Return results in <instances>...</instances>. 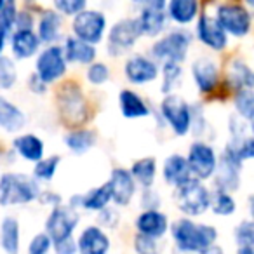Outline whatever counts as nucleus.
Masks as SVG:
<instances>
[{
  "label": "nucleus",
  "mask_w": 254,
  "mask_h": 254,
  "mask_svg": "<svg viewBox=\"0 0 254 254\" xmlns=\"http://www.w3.org/2000/svg\"><path fill=\"white\" fill-rule=\"evenodd\" d=\"M187 160L190 166L191 176L205 183L207 180L214 178L219 155L211 143L204 141V139H193L188 146Z\"/></svg>",
  "instance_id": "obj_12"
},
{
  "label": "nucleus",
  "mask_w": 254,
  "mask_h": 254,
  "mask_svg": "<svg viewBox=\"0 0 254 254\" xmlns=\"http://www.w3.org/2000/svg\"><path fill=\"white\" fill-rule=\"evenodd\" d=\"M247 212H249L251 221H254V193H251L247 198Z\"/></svg>",
  "instance_id": "obj_53"
},
{
  "label": "nucleus",
  "mask_w": 254,
  "mask_h": 254,
  "mask_svg": "<svg viewBox=\"0 0 254 254\" xmlns=\"http://www.w3.org/2000/svg\"><path fill=\"white\" fill-rule=\"evenodd\" d=\"M226 84L228 87L240 91V89H253L254 91V68L240 58H233L226 68Z\"/></svg>",
  "instance_id": "obj_31"
},
{
  "label": "nucleus",
  "mask_w": 254,
  "mask_h": 254,
  "mask_svg": "<svg viewBox=\"0 0 254 254\" xmlns=\"http://www.w3.org/2000/svg\"><path fill=\"white\" fill-rule=\"evenodd\" d=\"M63 143L68 152H71L73 155H84L98 143V134L91 127H77V129H70L63 136Z\"/></svg>",
  "instance_id": "obj_32"
},
{
  "label": "nucleus",
  "mask_w": 254,
  "mask_h": 254,
  "mask_svg": "<svg viewBox=\"0 0 254 254\" xmlns=\"http://www.w3.org/2000/svg\"><path fill=\"white\" fill-rule=\"evenodd\" d=\"M190 75L193 85L200 94H212L219 87L221 82V68L219 63L212 56H202L195 58L190 64Z\"/></svg>",
  "instance_id": "obj_16"
},
{
  "label": "nucleus",
  "mask_w": 254,
  "mask_h": 254,
  "mask_svg": "<svg viewBox=\"0 0 254 254\" xmlns=\"http://www.w3.org/2000/svg\"><path fill=\"white\" fill-rule=\"evenodd\" d=\"M143 39L141 26L136 16H126L113 23L106 33V53L110 58H120L132 51Z\"/></svg>",
  "instance_id": "obj_8"
},
{
  "label": "nucleus",
  "mask_w": 254,
  "mask_h": 254,
  "mask_svg": "<svg viewBox=\"0 0 254 254\" xmlns=\"http://www.w3.org/2000/svg\"><path fill=\"white\" fill-rule=\"evenodd\" d=\"M160 174H162L164 183L173 188V190L193 178L191 176L190 166H188L187 155H181V153H171V155H167L162 162V167H160Z\"/></svg>",
  "instance_id": "obj_24"
},
{
  "label": "nucleus",
  "mask_w": 254,
  "mask_h": 254,
  "mask_svg": "<svg viewBox=\"0 0 254 254\" xmlns=\"http://www.w3.org/2000/svg\"><path fill=\"white\" fill-rule=\"evenodd\" d=\"M173 254H190V253H180V251L174 249V251H173ZM200 254H223V251H221V247L214 246V247H212V249L205 251V253H200Z\"/></svg>",
  "instance_id": "obj_54"
},
{
  "label": "nucleus",
  "mask_w": 254,
  "mask_h": 254,
  "mask_svg": "<svg viewBox=\"0 0 254 254\" xmlns=\"http://www.w3.org/2000/svg\"><path fill=\"white\" fill-rule=\"evenodd\" d=\"M110 75H112V71L105 61H94L85 70V80L94 87H101L110 80Z\"/></svg>",
  "instance_id": "obj_40"
},
{
  "label": "nucleus",
  "mask_w": 254,
  "mask_h": 254,
  "mask_svg": "<svg viewBox=\"0 0 254 254\" xmlns=\"http://www.w3.org/2000/svg\"><path fill=\"white\" fill-rule=\"evenodd\" d=\"M96 225L101 226L103 230H115L120 225V211L117 207L108 205L106 209H103L101 212H98V218H96Z\"/></svg>",
  "instance_id": "obj_47"
},
{
  "label": "nucleus",
  "mask_w": 254,
  "mask_h": 254,
  "mask_svg": "<svg viewBox=\"0 0 254 254\" xmlns=\"http://www.w3.org/2000/svg\"><path fill=\"white\" fill-rule=\"evenodd\" d=\"M106 181L112 188V202L117 207H126L134 200L138 185L127 167H113Z\"/></svg>",
  "instance_id": "obj_18"
},
{
  "label": "nucleus",
  "mask_w": 254,
  "mask_h": 254,
  "mask_svg": "<svg viewBox=\"0 0 254 254\" xmlns=\"http://www.w3.org/2000/svg\"><path fill=\"white\" fill-rule=\"evenodd\" d=\"M171 239H173L174 249L180 253L200 254L218 246L219 232L214 225L195 221L191 218L174 219L171 223Z\"/></svg>",
  "instance_id": "obj_1"
},
{
  "label": "nucleus",
  "mask_w": 254,
  "mask_h": 254,
  "mask_svg": "<svg viewBox=\"0 0 254 254\" xmlns=\"http://www.w3.org/2000/svg\"><path fill=\"white\" fill-rule=\"evenodd\" d=\"M26 89L35 96H44L47 91H49V85H47L35 71H32V73L26 77Z\"/></svg>",
  "instance_id": "obj_50"
},
{
  "label": "nucleus",
  "mask_w": 254,
  "mask_h": 254,
  "mask_svg": "<svg viewBox=\"0 0 254 254\" xmlns=\"http://www.w3.org/2000/svg\"><path fill=\"white\" fill-rule=\"evenodd\" d=\"M173 200L176 204L178 211L185 218H198L204 216L207 211H211L212 202V190L202 181L191 178L181 187L173 190Z\"/></svg>",
  "instance_id": "obj_5"
},
{
  "label": "nucleus",
  "mask_w": 254,
  "mask_h": 254,
  "mask_svg": "<svg viewBox=\"0 0 254 254\" xmlns=\"http://www.w3.org/2000/svg\"><path fill=\"white\" fill-rule=\"evenodd\" d=\"M233 242L237 247H253L254 249V221L242 219L233 228Z\"/></svg>",
  "instance_id": "obj_41"
},
{
  "label": "nucleus",
  "mask_w": 254,
  "mask_h": 254,
  "mask_svg": "<svg viewBox=\"0 0 254 254\" xmlns=\"http://www.w3.org/2000/svg\"><path fill=\"white\" fill-rule=\"evenodd\" d=\"M39 202L42 205H51V207H56V205L64 204L63 197H61L60 193H56V191H51V190H42Z\"/></svg>",
  "instance_id": "obj_52"
},
{
  "label": "nucleus",
  "mask_w": 254,
  "mask_h": 254,
  "mask_svg": "<svg viewBox=\"0 0 254 254\" xmlns=\"http://www.w3.org/2000/svg\"><path fill=\"white\" fill-rule=\"evenodd\" d=\"M134 228L139 235L162 240L169 232L171 221L164 211H141L134 219Z\"/></svg>",
  "instance_id": "obj_22"
},
{
  "label": "nucleus",
  "mask_w": 254,
  "mask_h": 254,
  "mask_svg": "<svg viewBox=\"0 0 254 254\" xmlns=\"http://www.w3.org/2000/svg\"><path fill=\"white\" fill-rule=\"evenodd\" d=\"M233 108L235 115H239L247 124L254 119V91L253 89H240L233 94Z\"/></svg>",
  "instance_id": "obj_38"
},
{
  "label": "nucleus",
  "mask_w": 254,
  "mask_h": 254,
  "mask_svg": "<svg viewBox=\"0 0 254 254\" xmlns=\"http://www.w3.org/2000/svg\"><path fill=\"white\" fill-rule=\"evenodd\" d=\"M235 146L237 153H239L240 160L246 162V160H254V136H246L240 141H230Z\"/></svg>",
  "instance_id": "obj_49"
},
{
  "label": "nucleus",
  "mask_w": 254,
  "mask_h": 254,
  "mask_svg": "<svg viewBox=\"0 0 254 254\" xmlns=\"http://www.w3.org/2000/svg\"><path fill=\"white\" fill-rule=\"evenodd\" d=\"M40 47H42V42L35 30H14L9 40L11 58L14 61H26L37 58V54L42 51Z\"/></svg>",
  "instance_id": "obj_23"
},
{
  "label": "nucleus",
  "mask_w": 254,
  "mask_h": 254,
  "mask_svg": "<svg viewBox=\"0 0 254 254\" xmlns=\"http://www.w3.org/2000/svg\"><path fill=\"white\" fill-rule=\"evenodd\" d=\"M42 193V185L26 173L5 171L0 174V205H26L39 202Z\"/></svg>",
  "instance_id": "obj_2"
},
{
  "label": "nucleus",
  "mask_w": 254,
  "mask_h": 254,
  "mask_svg": "<svg viewBox=\"0 0 254 254\" xmlns=\"http://www.w3.org/2000/svg\"><path fill=\"white\" fill-rule=\"evenodd\" d=\"M167 2L164 0H146L139 4V11L136 14L141 26L143 37L148 39H159L167 30V14H166Z\"/></svg>",
  "instance_id": "obj_14"
},
{
  "label": "nucleus",
  "mask_w": 254,
  "mask_h": 254,
  "mask_svg": "<svg viewBox=\"0 0 254 254\" xmlns=\"http://www.w3.org/2000/svg\"><path fill=\"white\" fill-rule=\"evenodd\" d=\"M61 164V155H47L44 157L42 160H39L37 164H33V171L32 176L39 181L40 185L42 183H51L56 176L58 169H60Z\"/></svg>",
  "instance_id": "obj_36"
},
{
  "label": "nucleus",
  "mask_w": 254,
  "mask_h": 254,
  "mask_svg": "<svg viewBox=\"0 0 254 254\" xmlns=\"http://www.w3.org/2000/svg\"><path fill=\"white\" fill-rule=\"evenodd\" d=\"M56 106L61 120L70 129L85 127L91 110H89L87 94L75 80H66L58 87Z\"/></svg>",
  "instance_id": "obj_3"
},
{
  "label": "nucleus",
  "mask_w": 254,
  "mask_h": 254,
  "mask_svg": "<svg viewBox=\"0 0 254 254\" xmlns=\"http://www.w3.org/2000/svg\"><path fill=\"white\" fill-rule=\"evenodd\" d=\"M200 2L197 0H169L166 7L167 19L180 28L195 23L200 16Z\"/></svg>",
  "instance_id": "obj_28"
},
{
  "label": "nucleus",
  "mask_w": 254,
  "mask_h": 254,
  "mask_svg": "<svg viewBox=\"0 0 254 254\" xmlns=\"http://www.w3.org/2000/svg\"><path fill=\"white\" fill-rule=\"evenodd\" d=\"M207 119H205V110L200 101L191 103V132L195 139H200V136L207 131Z\"/></svg>",
  "instance_id": "obj_43"
},
{
  "label": "nucleus",
  "mask_w": 254,
  "mask_h": 254,
  "mask_svg": "<svg viewBox=\"0 0 254 254\" xmlns=\"http://www.w3.org/2000/svg\"><path fill=\"white\" fill-rule=\"evenodd\" d=\"M18 4L7 0L5 2V7L0 14V56L4 54L5 47L9 46V40H11L12 32L16 30V16H18Z\"/></svg>",
  "instance_id": "obj_34"
},
{
  "label": "nucleus",
  "mask_w": 254,
  "mask_h": 254,
  "mask_svg": "<svg viewBox=\"0 0 254 254\" xmlns=\"http://www.w3.org/2000/svg\"><path fill=\"white\" fill-rule=\"evenodd\" d=\"M139 205H141L143 211H160V207H162V195H160V191L155 187L146 188L139 195Z\"/></svg>",
  "instance_id": "obj_46"
},
{
  "label": "nucleus",
  "mask_w": 254,
  "mask_h": 254,
  "mask_svg": "<svg viewBox=\"0 0 254 254\" xmlns=\"http://www.w3.org/2000/svg\"><path fill=\"white\" fill-rule=\"evenodd\" d=\"M51 251H53V240L44 230L37 232L26 246V254H51Z\"/></svg>",
  "instance_id": "obj_45"
},
{
  "label": "nucleus",
  "mask_w": 254,
  "mask_h": 254,
  "mask_svg": "<svg viewBox=\"0 0 254 254\" xmlns=\"http://www.w3.org/2000/svg\"><path fill=\"white\" fill-rule=\"evenodd\" d=\"M193 37L202 46L214 53H223L230 44V37L221 28L214 14H209L207 11H202L198 19L195 21Z\"/></svg>",
  "instance_id": "obj_15"
},
{
  "label": "nucleus",
  "mask_w": 254,
  "mask_h": 254,
  "mask_svg": "<svg viewBox=\"0 0 254 254\" xmlns=\"http://www.w3.org/2000/svg\"><path fill=\"white\" fill-rule=\"evenodd\" d=\"M78 254H110L112 239L108 232L98 225H87L77 237Z\"/></svg>",
  "instance_id": "obj_20"
},
{
  "label": "nucleus",
  "mask_w": 254,
  "mask_h": 254,
  "mask_svg": "<svg viewBox=\"0 0 254 254\" xmlns=\"http://www.w3.org/2000/svg\"><path fill=\"white\" fill-rule=\"evenodd\" d=\"M129 171H131L136 185L141 187V190L155 187L157 173H159V164H157L155 157H141V159L134 160Z\"/></svg>",
  "instance_id": "obj_33"
},
{
  "label": "nucleus",
  "mask_w": 254,
  "mask_h": 254,
  "mask_svg": "<svg viewBox=\"0 0 254 254\" xmlns=\"http://www.w3.org/2000/svg\"><path fill=\"white\" fill-rule=\"evenodd\" d=\"M12 148H14L16 155L21 157L26 162L37 164L42 160L44 153H46V141L35 132H23V134L14 136L12 139Z\"/></svg>",
  "instance_id": "obj_27"
},
{
  "label": "nucleus",
  "mask_w": 254,
  "mask_h": 254,
  "mask_svg": "<svg viewBox=\"0 0 254 254\" xmlns=\"http://www.w3.org/2000/svg\"><path fill=\"white\" fill-rule=\"evenodd\" d=\"M71 35L91 46H98L106 39L108 33V19L106 14L99 9L87 7L71 19Z\"/></svg>",
  "instance_id": "obj_10"
},
{
  "label": "nucleus",
  "mask_w": 254,
  "mask_h": 254,
  "mask_svg": "<svg viewBox=\"0 0 254 254\" xmlns=\"http://www.w3.org/2000/svg\"><path fill=\"white\" fill-rule=\"evenodd\" d=\"M89 7L87 0H54L53 9L56 12H60L61 16H68V18L73 19L77 14H80L82 11Z\"/></svg>",
  "instance_id": "obj_42"
},
{
  "label": "nucleus",
  "mask_w": 254,
  "mask_h": 254,
  "mask_svg": "<svg viewBox=\"0 0 254 254\" xmlns=\"http://www.w3.org/2000/svg\"><path fill=\"white\" fill-rule=\"evenodd\" d=\"M28 117L23 112L21 106H18L14 101L0 94V129L11 134H18L26 127Z\"/></svg>",
  "instance_id": "obj_29"
},
{
  "label": "nucleus",
  "mask_w": 254,
  "mask_h": 254,
  "mask_svg": "<svg viewBox=\"0 0 254 254\" xmlns=\"http://www.w3.org/2000/svg\"><path fill=\"white\" fill-rule=\"evenodd\" d=\"M249 131H251V136H254V119L249 122Z\"/></svg>",
  "instance_id": "obj_57"
},
{
  "label": "nucleus",
  "mask_w": 254,
  "mask_h": 254,
  "mask_svg": "<svg viewBox=\"0 0 254 254\" xmlns=\"http://www.w3.org/2000/svg\"><path fill=\"white\" fill-rule=\"evenodd\" d=\"M119 110L124 119L129 120L146 119V117L153 115V110L148 105V101L139 92H136L134 89L127 87L119 92Z\"/></svg>",
  "instance_id": "obj_26"
},
{
  "label": "nucleus",
  "mask_w": 254,
  "mask_h": 254,
  "mask_svg": "<svg viewBox=\"0 0 254 254\" xmlns=\"http://www.w3.org/2000/svg\"><path fill=\"white\" fill-rule=\"evenodd\" d=\"M53 251H54V254H78V251H77V237H73V239H68V240H63V242L53 244Z\"/></svg>",
  "instance_id": "obj_51"
},
{
  "label": "nucleus",
  "mask_w": 254,
  "mask_h": 254,
  "mask_svg": "<svg viewBox=\"0 0 254 254\" xmlns=\"http://www.w3.org/2000/svg\"><path fill=\"white\" fill-rule=\"evenodd\" d=\"M132 249L136 254H162L160 240L150 239V237L139 235V233H136L132 239Z\"/></svg>",
  "instance_id": "obj_44"
},
{
  "label": "nucleus",
  "mask_w": 254,
  "mask_h": 254,
  "mask_svg": "<svg viewBox=\"0 0 254 254\" xmlns=\"http://www.w3.org/2000/svg\"><path fill=\"white\" fill-rule=\"evenodd\" d=\"M63 25L64 19L60 12H56L53 7L46 9L39 12V18H37L35 32L39 35L42 46H53V44H60L61 37H63Z\"/></svg>",
  "instance_id": "obj_21"
},
{
  "label": "nucleus",
  "mask_w": 254,
  "mask_h": 254,
  "mask_svg": "<svg viewBox=\"0 0 254 254\" xmlns=\"http://www.w3.org/2000/svg\"><path fill=\"white\" fill-rule=\"evenodd\" d=\"M78 223H80V212L70 207L68 204H61L51 207L49 214L44 221V232L51 237L53 244L63 242V240L73 239Z\"/></svg>",
  "instance_id": "obj_11"
},
{
  "label": "nucleus",
  "mask_w": 254,
  "mask_h": 254,
  "mask_svg": "<svg viewBox=\"0 0 254 254\" xmlns=\"http://www.w3.org/2000/svg\"><path fill=\"white\" fill-rule=\"evenodd\" d=\"M159 117L178 138H185L191 132V103L176 92L160 99Z\"/></svg>",
  "instance_id": "obj_7"
},
{
  "label": "nucleus",
  "mask_w": 254,
  "mask_h": 254,
  "mask_svg": "<svg viewBox=\"0 0 254 254\" xmlns=\"http://www.w3.org/2000/svg\"><path fill=\"white\" fill-rule=\"evenodd\" d=\"M5 2H7V0H0V14H2V11H4V7H5Z\"/></svg>",
  "instance_id": "obj_58"
},
{
  "label": "nucleus",
  "mask_w": 254,
  "mask_h": 254,
  "mask_svg": "<svg viewBox=\"0 0 254 254\" xmlns=\"http://www.w3.org/2000/svg\"><path fill=\"white\" fill-rule=\"evenodd\" d=\"M124 77L132 85H148L160 77V64L148 54L134 53L124 61Z\"/></svg>",
  "instance_id": "obj_17"
},
{
  "label": "nucleus",
  "mask_w": 254,
  "mask_h": 254,
  "mask_svg": "<svg viewBox=\"0 0 254 254\" xmlns=\"http://www.w3.org/2000/svg\"><path fill=\"white\" fill-rule=\"evenodd\" d=\"M193 42V33L188 28H176L166 32L162 37L152 42L148 49V56L159 64L164 63H180L183 64L188 58Z\"/></svg>",
  "instance_id": "obj_4"
},
{
  "label": "nucleus",
  "mask_w": 254,
  "mask_h": 254,
  "mask_svg": "<svg viewBox=\"0 0 254 254\" xmlns=\"http://www.w3.org/2000/svg\"><path fill=\"white\" fill-rule=\"evenodd\" d=\"M160 77H162V84H160V92L164 96L174 94V91L180 85L181 78H183V64L180 63H164L160 64Z\"/></svg>",
  "instance_id": "obj_35"
},
{
  "label": "nucleus",
  "mask_w": 254,
  "mask_h": 254,
  "mask_svg": "<svg viewBox=\"0 0 254 254\" xmlns=\"http://www.w3.org/2000/svg\"><path fill=\"white\" fill-rule=\"evenodd\" d=\"M211 212L214 216L228 218L237 212V200L233 193L223 190H212V202H211Z\"/></svg>",
  "instance_id": "obj_37"
},
{
  "label": "nucleus",
  "mask_w": 254,
  "mask_h": 254,
  "mask_svg": "<svg viewBox=\"0 0 254 254\" xmlns=\"http://www.w3.org/2000/svg\"><path fill=\"white\" fill-rule=\"evenodd\" d=\"M61 47H63V53H64V58H66L68 64L89 66V64H92L94 61H98V47L77 39V37H73L71 33L64 37Z\"/></svg>",
  "instance_id": "obj_25"
},
{
  "label": "nucleus",
  "mask_w": 254,
  "mask_h": 254,
  "mask_svg": "<svg viewBox=\"0 0 254 254\" xmlns=\"http://www.w3.org/2000/svg\"><path fill=\"white\" fill-rule=\"evenodd\" d=\"M35 73L46 82L47 85H53L56 82L63 80L68 73V61L64 58L61 44L46 46L35 58Z\"/></svg>",
  "instance_id": "obj_13"
},
{
  "label": "nucleus",
  "mask_w": 254,
  "mask_h": 254,
  "mask_svg": "<svg viewBox=\"0 0 254 254\" xmlns=\"http://www.w3.org/2000/svg\"><path fill=\"white\" fill-rule=\"evenodd\" d=\"M70 207L77 209V211H87V212H101L112 204V188H110L108 181L103 185L91 188V190L84 191V193H75L68 198L66 202Z\"/></svg>",
  "instance_id": "obj_19"
},
{
  "label": "nucleus",
  "mask_w": 254,
  "mask_h": 254,
  "mask_svg": "<svg viewBox=\"0 0 254 254\" xmlns=\"http://www.w3.org/2000/svg\"><path fill=\"white\" fill-rule=\"evenodd\" d=\"M247 131H249V124L246 122V120H242L239 115H230L228 117V132H230V139L228 141H240V139H244L247 134Z\"/></svg>",
  "instance_id": "obj_48"
},
{
  "label": "nucleus",
  "mask_w": 254,
  "mask_h": 254,
  "mask_svg": "<svg viewBox=\"0 0 254 254\" xmlns=\"http://www.w3.org/2000/svg\"><path fill=\"white\" fill-rule=\"evenodd\" d=\"M18 82V64L7 54L0 56V91H11Z\"/></svg>",
  "instance_id": "obj_39"
},
{
  "label": "nucleus",
  "mask_w": 254,
  "mask_h": 254,
  "mask_svg": "<svg viewBox=\"0 0 254 254\" xmlns=\"http://www.w3.org/2000/svg\"><path fill=\"white\" fill-rule=\"evenodd\" d=\"M0 249L4 254H19L21 251V225L16 216H4L0 221Z\"/></svg>",
  "instance_id": "obj_30"
},
{
  "label": "nucleus",
  "mask_w": 254,
  "mask_h": 254,
  "mask_svg": "<svg viewBox=\"0 0 254 254\" xmlns=\"http://www.w3.org/2000/svg\"><path fill=\"white\" fill-rule=\"evenodd\" d=\"M246 5H247V7H249V11L254 14V0H247V2H246Z\"/></svg>",
  "instance_id": "obj_56"
},
{
  "label": "nucleus",
  "mask_w": 254,
  "mask_h": 254,
  "mask_svg": "<svg viewBox=\"0 0 254 254\" xmlns=\"http://www.w3.org/2000/svg\"><path fill=\"white\" fill-rule=\"evenodd\" d=\"M235 254H254V249L253 247H237Z\"/></svg>",
  "instance_id": "obj_55"
},
{
  "label": "nucleus",
  "mask_w": 254,
  "mask_h": 254,
  "mask_svg": "<svg viewBox=\"0 0 254 254\" xmlns=\"http://www.w3.org/2000/svg\"><path fill=\"white\" fill-rule=\"evenodd\" d=\"M242 167L244 162L240 160L235 146L230 141H226L223 152L219 153L218 169H216V174L212 178L214 190H223L228 191V193L239 190L240 185H242Z\"/></svg>",
  "instance_id": "obj_9"
},
{
  "label": "nucleus",
  "mask_w": 254,
  "mask_h": 254,
  "mask_svg": "<svg viewBox=\"0 0 254 254\" xmlns=\"http://www.w3.org/2000/svg\"><path fill=\"white\" fill-rule=\"evenodd\" d=\"M214 18L228 37L246 39L253 32L254 14L246 4L240 2H219L214 5Z\"/></svg>",
  "instance_id": "obj_6"
}]
</instances>
